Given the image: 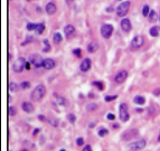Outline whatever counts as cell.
I'll use <instances>...</instances> for the list:
<instances>
[{
	"label": "cell",
	"instance_id": "obj_45",
	"mask_svg": "<svg viewBox=\"0 0 160 151\" xmlns=\"http://www.w3.org/2000/svg\"><path fill=\"white\" fill-rule=\"evenodd\" d=\"M94 126V123H90V128H93Z\"/></svg>",
	"mask_w": 160,
	"mask_h": 151
},
{
	"label": "cell",
	"instance_id": "obj_3",
	"mask_svg": "<svg viewBox=\"0 0 160 151\" xmlns=\"http://www.w3.org/2000/svg\"><path fill=\"white\" fill-rule=\"evenodd\" d=\"M129 9H130V1H124V2H122L121 5L118 6V8H117V15L119 17H124L128 13Z\"/></svg>",
	"mask_w": 160,
	"mask_h": 151
},
{
	"label": "cell",
	"instance_id": "obj_35",
	"mask_svg": "<svg viewBox=\"0 0 160 151\" xmlns=\"http://www.w3.org/2000/svg\"><path fill=\"white\" fill-rule=\"evenodd\" d=\"M73 54H74L76 57H81V56H82V50H81V48H75V49L73 50Z\"/></svg>",
	"mask_w": 160,
	"mask_h": 151
},
{
	"label": "cell",
	"instance_id": "obj_42",
	"mask_svg": "<svg viewBox=\"0 0 160 151\" xmlns=\"http://www.w3.org/2000/svg\"><path fill=\"white\" fill-rule=\"evenodd\" d=\"M38 120H39V121H46V118H45L44 115L40 114V115H38Z\"/></svg>",
	"mask_w": 160,
	"mask_h": 151
},
{
	"label": "cell",
	"instance_id": "obj_18",
	"mask_svg": "<svg viewBox=\"0 0 160 151\" xmlns=\"http://www.w3.org/2000/svg\"><path fill=\"white\" fill-rule=\"evenodd\" d=\"M133 102L138 105H143L146 103V99L143 96H140V95H137L133 99Z\"/></svg>",
	"mask_w": 160,
	"mask_h": 151
},
{
	"label": "cell",
	"instance_id": "obj_14",
	"mask_svg": "<svg viewBox=\"0 0 160 151\" xmlns=\"http://www.w3.org/2000/svg\"><path fill=\"white\" fill-rule=\"evenodd\" d=\"M45 9H46V13H48L49 16H53L54 13H56V11H57V7H56V5L54 2H48L46 5Z\"/></svg>",
	"mask_w": 160,
	"mask_h": 151
},
{
	"label": "cell",
	"instance_id": "obj_9",
	"mask_svg": "<svg viewBox=\"0 0 160 151\" xmlns=\"http://www.w3.org/2000/svg\"><path fill=\"white\" fill-rule=\"evenodd\" d=\"M112 33H113V26L112 25L107 24V25H103L101 27V35L104 38H110Z\"/></svg>",
	"mask_w": 160,
	"mask_h": 151
},
{
	"label": "cell",
	"instance_id": "obj_15",
	"mask_svg": "<svg viewBox=\"0 0 160 151\" xmlns=\"http://www.w3.org/2000/svg\"><path fill=\"white\" fill-rule=\"evenodd\" d=\"M43 67L45 69H53L54 67H55V62H54L53 59H51V58H46L43 62Z\"/></svg>",
	"mask_w": 160,
	"mask_h": 151
},
{
	"label": "cell",
	"instance_id": "obj_49",
	"mask_svg": "<svg viewBox=\"0 0 160 151\" xmlns=\"http://www.w3.org/2000/svg\"><path fill=\"white\" fill-rule=\"evenodd\" d=\"M27 1H30V0H27Z\"/></svg>",
	"mask_w": 160,
	"mask_h": 151
},
{
	"label": "cell",
	"instance_id": "obj_40",
	"mask_svg": "<svg viewBox=\"0 0 160 151\" xmlns=\"http://www.w3.org/2000/svg\"><path fill=\"white\" fill-rule=\"evenodd\" d=\"M82 151H93V150H92V147H91L90 144H86V146L83 148V150Z\"/></svg>",
	"mask_w": 160,
	"mask_h": 151
},
{
	"label": "cell",
	"instance_id": "obj_38",
	"mask_svg": "<svg viewBox=\"0 0 160 151\" xmlns=\"http://www.w3.org/2000/svg\"><path fill=\"white\" fill-rule=\"evenodd\" d=\"M44 44H45V48H44V51H48L49 50V44H48V40L47 39H44Z\"/></svg>",
	"mask_w": 160,
	"mask_h": 151
},
{
	"label": "cell",
	"instance_id": "obj_34",
	"mask_svg": "<svg viewBox=\"0 0 160 151\" xmlns=\"http://www.w3.org/2000/svg\"><path fill=\"white\" fill-rule=\"evenodd\" d=\"M33 40H34L33 36H26V40H25V41H23V44H21V45H23V46H25V45H27L28 43H31Z\"/></svg>",
	"mask_w": 160,
	"mask_h": 151
},
{
	"label": "cell",
	"instance_id": "obj_33",
	"mask_svg": "<svg viewBox=\"0 0 160 151\" xmlns=\"http://www.w3.org/2000/svg\"><path fill=\"white\" fill-rule=\"evenodd\" d=\"M16 113H17L16 108H15V106H9V115H10V116H15Z\"/></svg>",
	"mask_w": 160,
	"mask_h": 151
},
{
	"label": "cell",
	"instance_id": "obj_39",
	"mask_svg": "<svg viewBox=\"0 0 160 151\" xmlns=\"http://www.w3.org/2000/svg\"><path fill=\"white\" fill-rule=\"evenodd\" d=\"M107 120L112 121V120H114V119H115V115H114L113 113H107Z\"/></svg>",
	"mask_w": 160,
	"mask_h": 151
},
{
	"label": "cell",
	"instance_id": "obj_7",
	"mask_svg": "<svg viewBox=\"0 0 160 151\" xmlns=\"http://www.w3.org/2000/svg\"><path fill=\"white\" fill-rule=\"evenodd\" d=\"M143 43H145L143 37L140 36V35H137V36H134L133 39L131 40V47H132L133 49H139L140 47H142Z\"/></svg>",
	"mask_w": 160,
	"mask_h": 151
},
{
	"label": "cell",
	"instance_id": "obj_5",
	"mask_svg": "<svg viewBox=\"0 0 160 151\" xmlns=\"http://www.w3.org/2000/svg\"><path fill=\"white\" fill-rule=\"evenodd\" d=\"M147 144V141L145 139H140L138 141H134V142H131V144L129 146V148L131 150L134 151H139V150H142Z\"/></svg>",
	"mask_w": 160,
	"mask_h": 151
},
{
	"label": "cell",
	"instance_id": "obj_16",
	"mask_svg": "<svg viewBox=\"0 0 160 151\" xmlns=\"http://www.w3.org/2000/svg\"><path fill=\"white\" fill-rule=\"evenodd\" d=\"M21 109L26 112V113H33L34 112V106L30 102H23L21 104Z\"/></svg>",
	"mask_w": 160,
	"mask_h": 151
},
{
	"label": "cell",
	"instance_id": "obj_28",
	"mask_svg": "<svg viewBox=\"0 0 160 151\" xmlns=\"http://www.w3.org/2000/svg\"><path fill=\"white\" fill-rule=\"evenodd\" d=\"M56 101H57V103H58L59 105H65V104H66L65 99L62 98V96H57V95H56Z\"/></svg>",
	"mask_w": 160,
	"mask_h": 151
},
{
	"label": "cell",
	"instance_id": "obj_20",
	"mask_svg": "<svg viewBox=\"0 0 160 151\" xmlns=\"http://www.w3.org/2000/svg\"><path fill=\"white\" fill-rule=\"evenodd\" d=\"M158 18V15L155 10H150V13H149V20L150 21H156Z\"/></svg>",
	"mask_w": 160,
	"mask_h": 151
},
{
	"label": "cell",
	"instance_id": "obj_43",
	"mask_svg": "<svg viewBox=\"0 0 160 151\" xmlns=\"http://www.w3.org/2000/svg\"><path fill=\"white\" fill-rule=\"evenodd\" d=\"M39 131H40V129H35V130L33 131V134H34V136H36L37 133H39Z\"/></svg>",
	"mask_w": 160,
	"mask_h": 151
},
{
	"label": "cell",
	"instance_id": "obj_30",
	"mask_svg": "<svg viewBox=\"0 0 160 151\" xmlns=\"http://www.w3.org/2000/svg\"><path fill=\"white\" fill-rule=\"evenodd\" d=\"M20 88H23V90H28V88H30V83H29V82H27V81H24V82H21Z\"/></svg>",
	"mask_w": 160,
	"mask_h": 151
},
{
	"label": "cell",
	"instance_id": "obj_2",
	"mask_svg": "<svg viewBox=\"0 0 160 151\" xmlns=\"http://www.w3.org/2000/svg\"><path fill=\"white\" fill-rule=\"evenodd\" d=\"M25 66H26V61H25V58H24V57H18V58L15 61V63H13V69L16 73H20V72L24 71Z\"/></svg>",
	"mask_w": 160,
	"mask_h": 151
},
{
	"label": "cell",
	"instance_id": "obj_4",
	"mask_svg": "<svg viewBox=\"0 0 160 151\" xmlns=\"http://www.w3.org/2000/svg\"><path fill=\"white\" fill-rule=\"evenodd\" d=\"M130 119V114L128 111V105L125 103L120 104V120L122 122H127Z\"/></svg>",
	"mask_w": 160,
	"mask_h": 151
},
{
	"label": "cell",
	"instance_id": "obj_27",
	"mask_svg": "<svg viewBox=\"0 0 160 151\" xmlns=\"http://www.w3.org/2000/svg\"><path fill=\"white\" fill-rule=\"evenodd\" d=\"M37 26H38V24H34V23H29V24L27 25V30H29V31H31V30H36V28H37Z\"/></svg>",
	"mask_w": 160,
	"mask_h": 151
},
{
	"label": "cell",
	"instance_id": "obj_6",
	"mask_svg": "<svg viewBox=\"0 0 160 151\" xmlns=\"http://www.w3.org/2000/svg\"><path fill=\"white\" fill-rule=\"evenodd\" d=\"M29 62L33 64L35 67H39V66H43V57L40 56L39 54H33L29 56Z\"/></svg>",
	"mask_w": 160,
	"mask_h": 151
},
{
	"label": "cell",
	"instance_id": "obj_48",
	"mask_svg": "<svg viewBox=\"0 0 160 151\" xmlns=\"http://www.w3.org/2000/svg\"><path fill=\"white\" fill-rule=\"evenodd\" d=\"M21 151H27V150H21Z\"/></svg>",
	"mask_w": 160,
	"mask_h": 151
},
{
	"label": "cell",
	"instance_id": "obj_32",
	"mask_svg": "<svg viewBox=\"0 0 160 151\" xmlns=\"http://www.w3.org/2000/svg\"><path fill=\"white\" fill-rule=\"evenodd\" d=\"M117 98H118V95H107L104 98V100L107 101V102H111V101H114Z\"/></svg>",
	"mask_w": 160,
	"mask_h": 151
},
{
	"label": "cell",
	"instance_id": "obj_11",
	"mask_svg": "<svg viewBox=\"0 0 160 151\" xmlns=\"http://www.w3.org/2000/svg\"><path fill=\"white\" fill-rule=\"evenodd\" d=\"M91 66H92V61L90 58H84L82 61V63H81L80 68L82 72H87L91 68Z\"/></svg>",
	"mask_w": 160,
	"mask_h": 151
},
{
	"label": "cell",
	"instance_id": "obj_21",
	"mask_svg": "<svg viewBox=\"0 0 160 151\" xmlns=\"http://www.w3.org/2000/svg\"><path fill=\"white\" fill-rule=\"evenodd\" d=\"M97 134H99V137L103 138V137H105V136H107V134H109V130H107V129H105V128H102V129H100V130H99Z\"/></svg>",
	"mask_w": 160,
	"mask_h": 151
},
{
	"label": "cell",
	"instance_id": "obj_8",
	"mask_svg": "<svg viewBox=\"0 0 160 151\" xmlns=\"http://www.w3.org/2000/svg\"><path fill=\"white\" fill-rule=\"evenodd\" d=\"M138 134H139V131L137 129H130V130H127L125 132H123L122 139L125 140V141H130L131 139L135 138Z\"/></svg>",
	"mask_w": 160,
	"mask_h": 151
},
{
	"label": "cell",
	"instance_id": "obj_24",
	"mask_svg": "<svg viewBox=\"0 0 160 151\" xmlns=\"http://www.w3.org/2000/svg\"><path fill=\"white\" fill-rule=\"evenodd\" d=\"M9 91L10 92H17L18 91V84L15 82H10L9 83Z\"/></svg>",
	"mask_w": 160,
	"mask_h": 151
},
{
	"label": "cell",
	"instance_id": "obj_23",
	"mask_svg": "<svg viewBox=\"0 0 160 151\" xmlns=\"http://www.w3.org/2000/svg\"><path fill=\"white\" fill-rule=\"evenodd\" d=\"M159 34V30H158V27H151L150 28V35L152 37H157Z\"/></svg>",
	"mask_w": 160,
	"mask_h": 151
},
{
	"label": "cell",
	"instance_id": "obj_12",
	"mask_svg": "<svg viewBox=\"0 0 160 151\" xmlns=\"http://www.w3.org/2000/svg\"><path fill=\"white\" fill-rule=\"evenodd\" d=\"M121 28H122V30L123 31H125V33H129L130 30H131V23H130V20L128 19V18H124V19H122V21H121Z\"/></svg>",
	"mask_w": 160,
	"mask_h": 151
},
{
	"label": "cell",
	"instance_id": "obj_25",
	"mask_svg": "<svg viewBox=\"0 0 160 151\" xmlns=\"http://www.w3.org/2000/svg\"><path fill=\"white\" fill-rule=\"evenodd\" d=\"M92 84H93L94 86H96L99 91H103V88H104V85H103V83H102V82H100V81H95V82H93Z\"/></svg>",
	"mask_w": 160,
	"mask_h": 151
},
{
	"label": "cell",
	"instance_id": "obj_1",
	"mask_svg": "<svg viewBox=\"0 0 160 151\" xmlns=\"http://www.w3.org/2000/svg\"><path fill=\"white\" fill-rule=\"evenodd\" d=\"M45 94H46V88H45L44 85L39 84V85H37L36 88H34V91L31 93V99L34 101H36V102H38L45 96Z\"/></svg>",
	"mask_w": 160,
	"mask_h": 151
},
{
	"label": "cell",
	"instance_id": "obj_44",
	"mask_svg": "<svg viewBox=\"0 0 160 151\" xmlns=\"http://www.w3.org/2000/svg\"><path fill=\"white\" fill-rule=\"evenodd\" d=\"M30 62H26V66H25V68H26V69H29V68H30Z\"/></svg>",
	"mask_w": 160,
	"mask_h": 151
},
{
	"label": "cell",
	"instance_id": "obj_17",
	"mask_svg": "<svg viewBox=\"0 0 160 151\" xmlns=\"http://www.w3.org/2000/svg\"><path fill=\"white\" fill-rule=\"evenodd\" d=\"M97 49H99V45H97V43H95V41H92V43H90V44L87 45V50H89L90 53H95Z\"/></svg>",
	"mask_w": 160,
	"mask_h": 151
},
{
	"label": "cell",
	"instance_id": "obj_36",
	"mask_svg": "<svg viewBox=\"0 0 160 151\" xmlns=\"http://www.w3.org/2000/svg\"><path fill=\"white\" fill-rule=\"evenodd\" d=\"M48 122H49V123H51L53 126H58V121H57V120H55V119H49V120H48Z\"/></svg>",
	"mask_w": 160,
	"mask_h": 151
},
{
	"label": "cell",
	"instance_id": "obj_47",
	"mask_svg": "<svg viewBox=\"0 0 160 151\" xmlns=\"http://www.w3.org/2000/svg\"><path fill=\"white\" fill-rule=\"evenodd\" d=\"M59 151H66V150H65V149H61Z\"/></svg>",
	"mask_w": 160,
	"mask_h": 151
},
{
	"label": "cell",
	"instance_id": "obj_46",
	"mask_svg": "<svg viewBox=\"0 0 160 151\" xmlns=\"http://www.w3.org/2000/svg\"><path fill=\"white\" fill-rule=\"evenodd\" d=\"M158 142H160V133H159V136H158Z\"/></svg>",
	"mask_w": 160,
	"mask_h": 151
},
{
	"label": "cell",
	"instance_id": "obj_41",
	"mask_svg": "<svg viewBox=\"0 0 160 151\" xmlns=\"http://www.w3.org/2000/svg\"><path fill=\"white\" fill-rule=\"evenodd\" d=\"M153 94H155L156 96H158V95H160V88H156V90L153 91Z\"/></svg>",
	"mask_w": 160,
	"mask_h": 151
},
{
	"label": "cell",
	"instance_id": "obj_31",
	"mask_svg": "<svg viewBox=\"0 0 160 151\" xmlns=\"http://www.w3.org/2000/svg\"><path fill=\"white\" fill-rule=\"evenodd\" d=\"M149 13H150V8H149V6H145L143 9H142V15H143L145 17H147V16H149Z\"/></svg>",
	"mask_w": 160,
	"mask_h": 151
},
{
	"label": "cell",
	"instance_id": "obj_26",
	"mask_svg": "<svg viewBox=\"0 0 160 151\" xmlns=\"http://www.w3.org/2000/svg\"><path fill=\"white\" fill-rule=\"evenodd\" d=\"M44 30H45V25H44V24H38L37 28H36V33H37L38 35H41V34L44 33Z\"/></svg>",
	"mask_w": 160,
	"mask_h": 151
},
{
	"label": "cell",
	"instance_id": "obj_10",
	"mask_svg": "<svg viewBox=\"0 0 160 151\" xmlns=\"http://www.w3.org/2000/svg\"><path fill=\"white\" fill-rule=\"evenodd\" d=\"M127 78H128V72L127 71H120V72L117 73V75L114 77V81L118 84H122Z\"/></svg>",
	"mask_w": 160,
	"mask_h": 151
},
{
	"label": "cell",
	"instance_id": "obj_22",
	"mask_svg": "<svg viewBox=\"0 0 160 151\" xmlns=\"http://www.w3.org/2000/svg\"><path fill=\"white\" fill-rule=\"evenodd\" d=\"M96 109H97V104H95V103H89L86 105V110L90 111V112H93Z\"/></svg>",
	"mask_w": 160,
	"mask_h": 151
},
{
	"label": "cell",
	"instance_id": "obj_29",
	"mask_svg": "<svg viewBox=\"0 0 160 151\" xmlns=\"http://www.w3.org/2000/svg\"><path fill=\"white\" fill-rule=\"evenodd\" d=\"M67 120H68L71 123H74V122L76 121V116H75V114H73V113L67 114Z\"/></svg>",
	"mask_w": 160,
	"mask_h": 151
},
{
	"label": "cell",
	"instance_id": "obj_13",
	"mask_svg": "<svg viewBox=\"0 0 160 151\" xmlns=\"http://www.w3.org/2000/svg\"><path fill=\"white\" fill-rule=\"evenodd\" d=\"M64 34H65V36H66L67 39L69 37H72V36L75 34V27L72 25L65 26V27H64Z\"/></svg>",
	"mask_w": 160,
	"mask_h": 151
},
{
	"label": "cell",
	"instance_id": "obj_37",
	"mask_svg": "<svg viewBox=\"0 0 160 151\" xmlns=\"http://www.w3.org/2000/svg\"><path fill=\"white\" fill-rule=\"evenodd\" d=\"M76 144H77L79 147L83 146V144H84V139H83V138H77V139H76Z\"/></svg>",
	"mask_w": 160,
	"mask_h": 151
},
{
	"label": "cell",
	"instance_id": "obj_19",
	"mask_svg": "<svg viewBox=\"0 0 160 151\" xmlns=\"http://www.w3.org/2000/svg\"><path fill=\"white\" fill-rule=\"evenodd\" d=\"M53 40L55 44H59V43H62V40H63V37H62V35H61V33H55L53 36Z\"/></svg>",
	"mask_w": 160,
	"mask_h": 151
}]
</instances>
